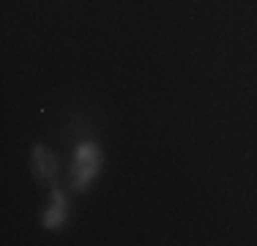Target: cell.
Instances as JSON below:
<instances>
[{
	"instance_id": "cell-1",
	"label": "cell",
	"mask_w": 257,
	"mask_h": 246,
	"mask_svg": "<svg viewBox=\"0 0 257 246\" xmlns=\"http://www.w3.org/2000/svg\"><path fill=\"white\" fill-rule=\"evenodd\" d=\"M101 170V151L96 143H79L74 151V175H71V189L85 192L96 181Z\"/></svg>"
},
{
	"instance_id": "cell-2",
	"label": "cell",
	"mask_w": 257,
	"mask_h": 246,
	"mask_svg": "<svg viewBox=\"0 0 257 246\" xmlns=\"http://www.w3.org/2000/svg\"><path fill=\"white\" fill-rule=\"evenodd\" d=\"M33 170H36V178L55 186V181H58V159H55L50 148L33 145Z\"/></svg>"
},
{
	"instance_id": "cell-3",
	"label": "cell",
	"mask_w": 257,
	"mask_h": 246,
	"mask_svg": "<svg viewBox=\"0 0 257 246\" xmlns=\"http://www.w3.org/2000/svg\"><path fill=\"white\" fill-rule=\"evenodd\" d=\"M66 216H69L66 194L60 192L58 186H52V202H50V208H44V213H41V224H44L47 230H58V227L66 224Z\"/></svg>"
}]
</instances>
